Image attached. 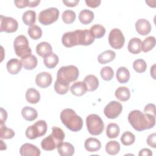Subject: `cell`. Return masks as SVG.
I'll list each match as a JSON object with an SVG mask.
<instances>
[{
    "instance_id": "cell-9",
    "label": "cell",
    "mask_w": 156,
    "mask_h": 156,
    "mask_svg": "<svg viewBox=\"0 0 156 156\" xmlns=\"http://www.w3.org/2000/svg\"><path fill=\"white\" fill-rule=\"evenodd\" d=\"M59 16V11L55 7H50L40 12L38 21L43 25H50L55 22Z\"/></svg>"
},
{
    "instance_id": "cell-48",
    "label": "cell",
    "mask_w": 156,
    "mask_h": 156,
    "mask_svg": "<svg viewBox=\"0 0 156 156\" xmlns=\"http://www.w3.org/2000/svg\"><path fill=\"white\" fill-rule=\"evenodd\" d=\"M7 118V113L3 108H1V124L4 123Z\"/></svg>"
},
{
    "instance_id": "cell-16",
    "label": "cell",
    "mask_w": 156,
    "mask_h": 156,
    "mask_svg": "<svg viewBox=\"0 0 156 156\" xmlns=\"http://www.w3.org/2000/svg\"><path fill=\"white\" fill-rule=\"evenodd\" d=\"M57 148L58 154L62 156H71L75 151L73 145L68 142H62Z\"/></svg>"
},
{
    "instance_id": "cell-37",
    "label": "cell",
    "mask_w": 156,
    "mask_h": 156,
    "mask_svg": "<svg viewBox=\"0 0 156 156\" xmlns=\"http://www.w3.org/2000/svg\"><path fill=\"white\" fill-rule=\"evenodd\" d=\"M27 33L29 37L33 40H38L42 36V30L41 27L36 25L29 27Z\"/></svg>"
},
{
    "instance_id": "cell-7",
    "label": "cell",
    "mask_w": 156,
    "mask_h": 156,
    "mask_svg": "<svg viewBox=\"0 0 156 156\" xmlns=\"http://www.w3.org/2000/svg\"><path fill=\"white\" fill-rule=\"evenodd\" d=\"M79 76V71L78 68L74 65H68L62 66L58 70L57 79L70 83L76 80Z\"/></svg>"
},
{
    "instance_id": "cell-39",
    "label": "cell",
    "mask_w": 156,
    "mask_h": 156,
    "mask_svg": "<svg viewBox=\"0 0 156 156\" xmlns=\"http://www.w3.org/2000/svg\"><path fill=\"white\" fill-rule=\"evenodd\" d=\"M135 141V136L133 133L129 131H126L122 135L121 137V141L124 146H130Z\"/></svg>"
},
{
    "instance_id": "cell-33",
    "label": "cell",
    "mask_w": 156,
    "mask_h": 156,
    "mask_svg": "<svg viewBox=\"0 0 156 156\" xmlns=\"http://www.w3.org/2000/svg\"><path fill=\"white\" fill-rule=\"evenodd\" d=\"M120 132L119 126L116 123H110L106 128V135L108 138H116Z\"/></svg>"
},
{
    "instance_id": "cell-6",
    "label": "cell",
    "mask_w": 156,
    "mask_h": 156,
    "mask_svg": "<svg viewBox=\"0 0 156 156\" xmlns=\"http://www.w3.org/2000/svg\"><path fill=\"white\" fill-rule=\"evenodd\" d=\"M13 47L17 56L23 58L32 54V50L29 46L27 37L20 35L16 37L13 42Z\"/></svg>"
},
{
    "instance_id": "cell-49",
    "label": "cell",
    "mask_w": 156,
    "mask_h": 156,
    "mask_svg": "<svg viewBox=\"0 0 156 156\" xmlns=\"http://www.w3.org/2000/svg\"><path fill=\"white\" fill-rule=\"evenodd\" d=\"M140 156H142V155H146V156H150L152 155V151L147 148H144L143 149H141L138 154Z\"/></svg>"
},
{
    "instance_id": "cell-34",
    "label": "cell",
    "mask_w": 156,
    "mask_h": 156,
    "mask_svg": "<svg viewBox=\"0 0 156 156\" xmlns=\"http://www.w3.org/2000/svg\"><path fill=\"white\" fill-rule=\"evenodd\" d=\"M105 151L107 153L110 155H115L117 154L120 151V145L118 142L116 141H108L105 146Z\"/></svg>"
},
{
    "instance_id": "cell-2",
    "label": "cell",
    "mask_w": 156,
    "mask_h": 156,
    "mask_svg": "<svg viewBox=\"0 0 156 156\" xmlns=\"http://www.w3.org/2000/svg\"><path fill=\"white\" fill-rule=\"evenodd\" d=\"M128 121L135 130L141 132L151 129L155 126V116L134 110L129 113Z\"/></svg>"
},
{
    "instance_id": "cell-12",
    "label": "cell",
    "mask_w": 156,
    "mask_h": 156,
    "mask_svg": "<svg viewBox=\"0 0 156 156\" xmlns=\"http://www.w3.org/2000/svg\"><path fill=\"white\" fill-rule=\"evenodd\" d=\"M122 104L117 101H113L110 102L104 108V113L108 119L116 118L122 112Z\"/></svg>"
},
{
    "instance_id": "cell-38",
    "label": "cell",
    "mask_w": 156,
    "mask_h": 156,
    "mask_svg": "<svg viewBox=\"0 0 156 156\" xmlns=\"http://www.w3.org/2000/svg\"><path fill=\"white\" fill-rule=\"evenodd\" d=\"M15 133L13 129L8 128L4 124H1L0 137L1 139H10L15 136Z\"/></svg>"
},
{
    "instance_id": "cell-40",
    "label": "cell",
    "mask_w": 156,
    "mask_h": 156,
    "mask_svg": "<svg viewBox=\"0 0 156 156\" xmlns=\"http://www.w3.org/2000/svg\"><path fill=\"white\" fill-rule=\"evenodd\" d=\"M76 13L71 10H66L62 13V20L63 21L68 24L73 23L76 20Z\"/></svg>"
},
{
    "instance_id": "cell-50",
    "label": "cell",
    "mask_w": 156,
    "mask_h": 156,
    "mask_svg": "<svg viewBox=\"0 0 156 156\" xmlns=\"http://www.w3.org/2000/svg\"><path fill=\"white\" fill-rule=\"evenodd\" d=\"M40 2V0H35V1H29L28 7H37Z\"/></svg>"
},
{
    "instance_id": "cell-15",
    "label": "cell",
    "mask_w": 156,
    "mask_h": 156,
    "mask_svg": "<svg viewBox=\"0 0 156 156\" xmlns=\"http://www.w3.org/2000/svg\"><path fill=\"white\" fill-rule=\"evenodd\" d=\"M151 24L149 21L144 18L139 19L135 23L136 31L141 35H146L151 31Z\"/></svg>"
},
{
    "instance_id": "cell-35",
    "label": "cell",
    "mask_w": 156,
    "mask_h": 156,
    "mask_svg": "<svg viewBox=\"0 0 156 156\" xmlns=\"http://www.w3.org/2000/svg\"><path fill=\"white\" fill-rule=\"evenodd\" d=\"M90 31L94 38H100L105 34V27L101 24H94L91 27Z\"/></svg>"
},
{
    "instance_id": "cell-8",
    "label": "cell",
    "mask_w": 156,
    "mask_h": 156,
    "mask_svg": "<svg viewBox=\"0 0 156 156\" xmlns=\"http://www.w3.org/2000/svg\"><path fill=\"white\" fill-rule=\"evenodd\" d=\"M47 129L48 126L46 121L39 120L26 129L25 135L27 138L34 140L44 135L47 132Z\"/></svg>"
},
{
    "instance_id": "cell-36",
    "label": "cell",
    "mask_w": 156,
    "mask_h": 156,
    "mask_svg": "<svg viewBox=\"0 0 156 156\" xmlns=\"http://www.w3.org/2000/svg\"><path fill=\"white\" fill-rule=\"evenodd\" d=\"M155 46V38L153 36L146 37L142 41V51L144 52H147L152 50Z\"/></svg>"
},
{
    "instance_id": "cell-3",
    "label": "cell",
    "mask_w": 156,
    "mask_h": 156,
    "mask_svg": "<svg viewBox=\"0 0 156 156\" xmlns=\"http://www.w3.org/2000/svg\"><path fill=\"white\" fill-rule=\"evenodd\" d=\"M60 119L65 126L73 132H78L83 127L82 118L71 108H65L61 112Z\"/></svg>"
},
{
    "instance_id": "cell-20",
    "label": "cell",
    "mask_w": 156,
    "mask_h": 156,
    "mask_svg": "<svg viewBox=\"0 0 156 156\" xmlns=\"http://www.w3.org/2000/svg\"><path fill=\"white\" fill-rule=\"evenodd\" d=\"M127 49L132 54H139L142 50V41L136 37L131 38L128 43Z\"/></svg>"
},
{
    "instance_id": "cell-1",
    "label": "cell",
    "mask_w": 156,
    "mask_h": 156,
    "mask_svg": "<svg viewBox=\"0 0 156 156\" xmlns=\"http://www.w3.org/2000/svg\"><path fill=\"white\" fill-rule=\"evenodd\" d=\"M94 41L90 30H76L65 33L62 37V44L66 48L77 45L88 46Z\"/></svg>"
},
{
    "instance_id": "cell-29",
    "label": "cell",
    "mask_w": 156,
    "mask_h": 156,
    "mask_svg": "<svg viewBox=\"0 0 156 156\" xmlns=\"http://www.w3.org/2000/svg\"><path fill=\"white\" fill-rule=\"evenodd\" d=\"M116 98L120 101L125 102L129 99L130 97V92L128 88L126 87H118L115 93Z\"/></svg>"
},
{
    "instance_id": "cell-10",
    "label": "cell",
    "mask_w": 156,
    "mask_h": 156,
    "mask_svg": "<svg viewBox=\"0 0 156 156\" xmlns=\"http://www.w3.org/2000/svg\"><path fill=\"white\" fill-rule=\"evenodd\" d=\"M125 38L122 32L118 28L113 29L108 35V43L115 49L122 48L124 44Z\"/></svg>"
},
{
    "instance_id": "cell-5",
    "label": "cell",
    "mask_w": 156,
    "mask_h": 156,
    "mask_svg": "<svg viewBox=\"0 0 156 156\" xmlns=\"http://www.w3.org/2000/svg\"><path fill=\"white\" fill-rule=\"evenodd\" d=\"M88 132L92 135H100L104 129V124L101 117L96 114L89 115L86 118Z\"/></svg>"
},
{
    "instance_id": "cell-21",
    "label": "cell",
    "mask_w": 156,
    "mask_h": 156,
    "mask_svg": "<svg viewBox=\"0 0 156 156\" xmlns=\"http://www.w3.org/2000/svg\"><path fill=\"white\" fill-rule=\"evenodd\" d=\"M21 62L23 68L27 70L34 69L37 66L38 63L37 57L32 54L21 58Z\"/></svg>"
},
{
    "instance_id": "cell-17",
    "label": "cell",
    "mask_w": 156,
    "mask_h": 156,
    "mask_svg": "<svg viewBox=\"0 0 156 156\" xmlns=\"http://www.w3.org/2000/svg\"><path fill=\"white\" fill-rule=\"evenodd\" d=\"M52 52V48L51 45L46 41H43L38 43L36 46V52L37 54L43 57V58L51 54Z\"/></svg>"
},
{
    "instance_id": "cell-23",
    "label": "cell",
    "mask_w": 156,
    "mask_h": 156,
    "mask_svg": "<svg viewBox=\"0 0 156 156\" xmlns=\"http://www.w3.org/2000/svg\"><path fill=\"white\" fill-rule=\"evenodd\" d=\"M83 82L85 83L88 91H94L99 87V80L94 75L90 74L87 76L84 80Z\"/></svg>"
},
{
    "instance_id": "cell-30",
    "label": "cell",
    "mask_w": 156,
    "mask_h": 156,
    "mask_svg": "<svg viewBox=\"0 0 156 156\" xmlns=\"http://www.w3.org/2000/svg\"><path fill=\"white\" fill-rule=\"evenodd\" d=\"M69 88V83L65 81L57 79L54 83V90L55 92L59 94H66Z\"/></svg>"
},
{
    "instance_id": "cell-47",
    "label": "cell",
    "mask_w": 156,
    "mask_h": 156,
    "mask_svg": "<svg viewBox=\"0 0 156 156\" xmlns=\"http://www.w3.org/2000/svg\"><path fill=\"white\" fill-rule=\"evenodd\" d=\"M79 2V0H68V1H63V3L68 7H73L76 6Z\"/></svg>"
},
{
    "instance_id": "cell-26",
    "label": "cell",
    "mask_w": 156,
    "mask_h": 156,
    "mask_svg": "<svg viewBox=\"0 0 156 156\" xmlns=\"http://www.w3.org/2000/svg\"><path fill=\"white\" fill-rule=\"evenodd\" d=\"M94 17V13L88 9L81 10L79 15V20L83 24H88L91 23L93 21Z\"/></svg>"
},
{
    "instance_id": "cell-4",
    "label": "cell",
    "mask_w": 156,
    "mask_h": 156,
    "mask_svg": "<svg viewBox=\"0 0 156 156\" xmlns=\"http://www.w3.org/2000/svg\"><path fill=\"white\" fill-rule=\"evenodd\" d=\"M65 133L60 127L54 126L52 127V133L42 140L41 142V148L47 151L55 149L65 139Z\"/></svg>"
},
{
    "instance_id": "cell-41",
    "label": "cell",
    "mask_w": 156,
    "mask_h": 156,
    "mask_svg": "<svg viewBox=\"0 0 156 156\" xmlns=\"http://www.w3.org/2000/svg\"><path fill=\"white\" fill-rule=\"evenodd\" d=\"M101 76L104 80L109 81L112 80L114 76V71L110 66H104L101 69Z\"/></svg>"
},
{
    "instance_id": "cell-24",
    "label": "cell",
    "mask_w": 156,
    "mask_h": 156,
    "mask_svg": "<svg viewBox=\"0 0 156 156\" xmlns=\"http://www.w3.org/2000/svg\"><path fill=\"white\" fill-rule=\"evenodd\" d=\"M21 115L23 118L28 121H32L37 119L38 116L36 109L29 106H26L22 109Z\"/></svg>"
},
{
    "instance_id": "cell-27",
    "label": "cell",
    "mask_w": 156,
    "mask_h": 156,
    "mask_svg": "<svg viewBox=\"0 0 156 156\" xmlns=\"http://www.w3.org/2000/svg\"><path fill=\"white\" fill-rule=\"evenodd\" d=\"M116 77L119 83H127L130 79V72L126 67H119L116 71Z\"/></svg>"
},
{
    "instance_id": "cell-51",
    "label": "cell",
    "mask_w": 156,
    "mask_h": 156,
    "mask_svg": "<svg viewBox=\"0 0 156 156\" xmlns=\"http://www.w3.org/2000/svg\"><path fill=\"white\" fill-rule=\"evenodd\" d=\"M155 65H153L152 66L151 68V75L152 76V78L155 79Z\"/></svg>"
},
{
    "instance_id": "cell-42",
    "label": "cell",
    "mask_w": 156,
    "mask_h": 156,
    "mask_svg": "<svg viewBox=\"0 0 156 156\" xmlns=\"http://www.w3.org/2000/svg\"><path fill=\"white\" fill-rule=\"evenodd\" d=\"M133 68L137 73H142L146 71L147 68V65L143 59H136L133 63Z\"/></svg>"
},
{
    "instance_id": "cell-22",
    "label": "cell",
    "mask_w": 156,
    "mask_h": 156,
    "mask_svg": "<svg viewBox=\"0 0 156 156\" xmlns=\"http://www.w3.org/2000/svg\"><path fill=\"white\" fill-rule=\"evenodd\" d=\"M71 93L76 96H81L86 93L87 88L83 82H76L74 83L70 87Z\"/></svg>"
},
{
    "instance_id": "cell-18",
    "label": "cell",
    "mask_w": 156,
    "mask_h": 156,
    "mask_svg": "<svg viewBox=\"0 0 156 156\" xmlns=\"http://www.w3.org/2000/svg\"><path fill=\"white\" fill-rule=\"evenodd\" d=\"M84 147L87 151L94 152L99 151L101 149V143L97 138H88L85 141Z\"/></svg>"
},
{
    "instance_id": "cell-46",
    "label": "cell",
    "mask_w": 156,
    "mask_h": 156,
    "mask_svg": "<svg viewBox=\"0 0 156 156\" xmlns=\"http://www.w3.org/2000/svg\"><path fill=\"white\" fill-rule=\"evenodd\" d=\"M28 0H15L14 3L15 5L20 9H23L28 6Z\"/></svg>"
},
{
    "instance_id": "cell-31",
    "label": "cell",
    "mask_w": 156,
    "mask_h": 156,
    "mask_svg": "<svg viewBox=\"0 0 156 156\" xmlns=\"http://www.w3.org/2000/svg\"><path fill=\"white\" fill-rule=\"evenodd\" d=\"M22 20L24 24L27 26H34L36 21V13L34 10L26 11L22 16Z\"/></svg>"
},
{
    "instance_id": "cell-45",
    "label": "cell",
    "mask_w": 156,
    "mask_h": 156,
    "mask_svg": "<svg viewBox=\"0 0 156 156\" xmlns=\"http://www.w3.org/2000/svg\"><path fill=\"white\" fill-rule=\"evenodd\" d=\"M85 2L87 6L91 8H96L101 4V0H86Z\"/></svg>"
},
{
    "instance_id": "cell-43",
    "label": "cell",
    "mask_w": 156,
    "mask_h": 156,
    "mask_svg": "<svg viewBox=\"0 0 156 156\" xmlns=\"http://www.w3.org/2000/svg\"><path fill=\"white\" fill-rule=\"evenodd\" d=\"M146 141L147 144L149 146L153 148H155L156 147V133H153L149 135L147 138Z\"/></svg>"
},
{
    "instance_id": "cell-28",
    "label": "cell",
    "mask_w": 156,
    "mask_h": 156,
    "mask_svg": "<svg viewBox=\"0 0 156 156\" xmlns=\"http://www.w3.org/2000/svg\"><path fill=\"white\" fill-rule=\"evenodd\" d=\"M116 54L112 50H107L100 54L98 57V60L101 64L108 63L115 59Z\"/></svg>"
},
{
    "instance_id": "cell-32",
    "label": "cell",
    "mask_w": 156,
    "mask_h": 156,
    "mask_svg": "<svg viewBox=\"0 0 156 156\" xmlns=\"http://www.w3.org/2000/svg\"><path fill=\"white\" fill-rule=\"evenodd\" d=\"M58 57L55 53H51L43 58V63L44 65L49 69L55 68L58 64Z\"/></svg>"
},
{
    "instance_id": "cell-14",
    "label": "cell",
    "mask_w": 156,
    "mask_h": 156,
    "mask_svg": "<svg viewBox=\"0 0 156 156\" xmlns=\"http://www.w3.org/2000/svg\"><path fill=\"white\" fill-rule=\"evenodd\" d=\"M20 153L22 156H39L41 152L36 146L30 143H24L21 146Z\"/></svg>"
},
{
    "instance_id": "cell-11",
    "label": "cell",
    "mask_w": 156,
    "mask_h": 156,
    "mask_svg": "<svg viewBox=\"0 0 156 156\" xmlns=\"http://www.w3.org/2000/svg\"><path fill=\"white\" fill-rule=\"evenodd\" d=\"M0 31L5 32L7 33H12L17 30L18 23L16 20L12 17L0 16Z\"/></svg>"
},
{
    "instance_id": "cell-13",
    "label": "cell",
    "mask_w": 156,
    "mask_h": 156,
    "mask_svg": "<svg viewBox=\"0 0 156 156\" xmlns=\"http://www.w3.org/2000/svg\"><path fill=\"white\" fill-rule=\"evenodd\" d=\"M52 76L47 72H41L35 77V83L37 86L42 88L49 87L52 83Z\"/></svg>"
},
{
    "instance_id": "cell-44",
    "label": "cell",
    "mask_w": 156,
    "mask_h": 156,
    "mask_svg": "<svg viewBox=\"0 0 156 156\" xmlns=\"http://www.w3.org/2000/svg\"><path fill=\"white\" fill-rule=\"evenodd\" d=\"M144 113H149L155 116V105L154 104L150 103L147 104L144 108Z\"/></svg>"
},
{
    "instance_id": "cell-25",
    "label": "cell",
    "mask_w": 156,
    "mask_h": 156,
    "mask_svg": "<svg viewBox=\"0 0 156 156\" xmlns=\"http://www.w3.org/2000/svg\"><path fill=\"white\" fill-rule=\"evenodd\" d=\"M26 99L29 103L37 104L40 100V94L38 90L34 88L27 89L26 92Z\"/></svg>"
},
{
    "instance_id": "cell-19",
    "label": "cell",
    "mask_w": 156,
    "mask_h": 156,
    "mask_svg": "<svg viewBox=\"0 0 156 156\" xmlns=\"http://www.w3.org/2000/svg\"><path fill=\"white\" fill-rule=\"evenodd\" d=\"M22 66L21 60L16 58L9 60L6 65L7 69L11 74H17L21 71Z\"/></svg>"
}]
</instances>
